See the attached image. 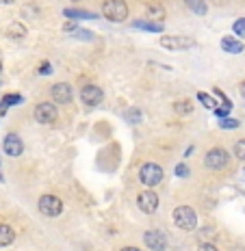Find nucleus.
<instances>
[{
    "instance_id": "4468645a",
    "label": "nucleus",
    "mask_w": 245,
    "mask_h": 251,
    "mask_svg": "<svg viewBox=\"0 0 245 251\" xmlns=\"http://www.w3.org/2000/svg\"><path fill=\"white\" fill-rule=\"evenodd\" d=\"M7 37L13 39V41H20L26 37V26L22 22H11L7 26Z\"/></svg>"
},
{
    "instance_id": "7c9ffc66",
    "label": "nucleus",
    "mask_w": 245,
    "mask_h": 251,
    "mask_svg": "<svg viewBox=\"0 0 245 251\" xmlns=\"http://www.w3.org/2000/svg\"><path fill=\"white\" fill-rule=\"evenodd\" d=\"M208 236H215V229L213 227H202V232H200V238H208Z\"/></svg>"
},
{
    "instance_id": "9d476101",
    "label": "nucleus",
    "mask_w": 245,
    "mask_h": 251,
    "mask_svg": "<svg viewBox=\"0 0 245 251\" xmlns=\"http://www.w3.org/2000/svg\"><path fill=\"white\" fill-rule=\"evenodd\" d=\"M81 100L85 106H98V104H102L104 100V91L100 87H96V85H87V87H82V91H81Z\"/></svg>"
},
{
    "instance_id": "393cba45",
    "label": "nucleus",
    "mask_w": 245,
    "mask_h": 251,
    "mask_svg": "<svg viewBox=\"0 0 245 251\" xmlns=\"http://www.w3.org/2000/svg\"><path fill=\"white\" fill-rule=\"evenodd\" d=\"M219 126H221L223 130H234V128H239V126H241V124H239L237 119H228V117H221V119H219Z\"/></svg>"
},
{
    "instance_id": "a878e982",
    "label": "nucleus",
    "mask_w": 245,
    "mask_h": 251,
    "mask_svg": "<svg viewBox=\"0 0 245 251\" xmlns=\"http://www.w3.org/2000/svg\"><path fill=\"white\" fill-rule=\"evenodd\" d=\"M232 28H234V35H237V37H245V18H239Z\"/></svg>"
},
{
    "instance_id": "cd10ccee",
    "label": "nucleus",
    "mask_w": 245,
    "mask_h": 251,
    "mask_svg": "<svg viewBox=\"0 0 245 251\" xmlns=\"http://www.w3.org/2000/svg\"><path fill=\"white\" fill-rule=\"evenodd\" d=\"M74 37H76V39H81V41H91V39H93V35L89 33V30H81V28H76V30H74Z\"/></svg>"
},
{
    "instance_id": "9b49d317",
    "label": "nucleus",
    "mask_w": 245,
    "mask_h": 251,
    "mask_svg": "<svg viewBox=\"0 0 245 251\" xmlns=\"http://www.w3.org/2000/svg\"><path fill=\"white\" fill-rule=\"evenodd\" d=\"M50 96H52V102L54 104H70L74 100V91L67 82H56L54 87L50 89Z\"/></svg>"
},
{
    "instance_id": "6ab92c4d",
    "label": "nucleus",
    "mask_w": 245,
    "mask_h": 251,
    "mask_svg": "<svg viewBox=\"0 0 245 251\" xmlns=\"http://www.w3.org/2000/svg\"><path fill=\"white\" fill-rule=\"evenodd\" d=\"M133 28L150 30V33H161V30H163V24H156V22H141V20H137V22H133Z\"/></svg>"
},
{
    "instance_id": "20e7f679",
    "label": "nucleus",
    "mask_w": 245,
    "mask_h": 251,
    "mask_svg": "<svg viewBox=\"0 0 245 251\" xmlns=\"http://www.w3.org/2000/svg\"><path fill=\"white\" fill-rule=\"evenodd\" d=\"M163 167H159L156 163H145L141 169H139V180H141V184H145L148 188H152L156 184H161L163 182Z\"/></svg>"
},
{
    "instance_id": "39448f33",
    "label": "nucleus",
    "mask_w": 245,
    "mask_h": 251,
    "mask_svg": "<svg viewBox=\"0 0 245 251\" xmlns=\"http://www.w3.org/2000/svg\"><path fill=\"white\" fill-rule=\"evenodd\" d=\"M39 212L50 219L59 217V214L63 212V201L56 195H41L39 197Z\"/></svg>"
},
{
    "instance_id": "f704fd0d",
    "label": "nucleus",
    "mask_w": 245,
    "mask_h": 251,
    "mask_svg": "<svg viewBox=\"0 0 245 251\" xmlns=\"http://www.w3.org/2000/svg\"><path fill=\"white\" fill-rule=\"evenodd\" d=\"M15 0H0V4H13Z\"/></svg>"
},
{
    "instance_id": "c756f323",
    "label": "nucleus",
    "mask_w": 245,
    "mask_h": 251,
    "mask_svg": "<svg viewBox=\"0 0 245 251\" xmlns=\"http://www.w3.org/2000/svg\"><path fill=\"white\" fill-rule=\"evenodd\" d=\"M37 74H41V76H48V74H52V65H50L48 61H44V63L39 65V72H37Z\"/></svg>"
},
{
    "instance_id": "f3484780",
    "label": "nucleus",
    "mask_w": 245,
    "mask_h": 251,
    "mask_svg": "<svg viewBox=\"0 0 245 251\" xmlns=\"http://www.w3.org/2000/svg\"><path fill=\"white\" fill-rule=\"evenodd\" d=\"M193 108H195V104H193V100H189V98H185V100H178V102H174V111H176V115H191L193 113Z\"/></svg>"
},
{
    "instance_id": "4be33fe9",
    "label": "nucleus",
    "mask_w": 245,
    "mask_h": 251,
    "mask_svg": "<svg viewBox=\"0 0 245 251\" xmlns=\"http://www.w3.org/2000/svg\"><path fill=\"white\" fill-rule=\"evenodd\" d=\"M24 102V98L22 96H15V93H9V96H4L2 100H0V104H2V106H11V104H22Z\"/></svg>"
},
{
    "instance_id": "a211bd4d",
    "label": "nucleus",
    "mask_w": 245,
    "mask_h": 251,
    "mask_svg": "<svg viewBox=\"0 0 245 251\" xmlns=\"http://www.w3.org/2000/svg\"><path fill=\"white\" fill-rule=\"evenodd\" d=\"M65 18H72V20H96L98 15L91 13V11H78V9H65Z\"/></svg>"
},
{
    "instance_id": "f03ea898",
    "label": "nucleus",
    "mask_w": 245,
    "mask_h": 251,
    "mask_svg": "<svg viewBox=\"0 0 245 251\" xmlns=\"http://www.w3.org/2000/svg\"><path fill=\"white\" fill-rule=\"evenodd\" d=\"M102 15L111 22H124L128 18V4L126 0H107L102 4Z\"/></svg>"
},
{
    "instance_id": "5701e85b",
    "label": "nucleus",
    "mask_w": 245,
    "mask_h": 251,
    "mask_svg": "<svg viewBox=\"0 0 245 251\" xmlns=\"http://www.w3.org/2000/svg\"><path fill=\"white\" fill-rule=\"evenodd\" d=\"M197 100H200L202 104H204V106L208 108V111H215V108H217V102L215 100H213V98L211 96H206V93H197Z\"/></svg>"
},
{
    "instance_id": "e433bc0d",
    "label": "nucleus",
    "mask_w": 245,
    "mask_h": 251,
    "mask_svg": "<svg viewBox=\"0 0 245 251\" xmlns=\"http://www.w3.org/2000/svg\"><path fill=\"white\" fill-rule=\"evenodd\" d=\"M0 72H2V56H0Z\"/></svg>"
},
{
    "instance_id": "2eb2a0df",
    "label": "nucleus",
    "mask_w": 245,
    "mask_h": 251,
    "mask_svg": "<svg viewBox=\"0 0 245 251\" xmlns=\"http://www.w3.org/2000/svg\"><path fill=\"white\" fill-rule=\"evenodd\" d=\"M15 240V232L11 226H7V223H0V249L2 247H9Z\"/></svg>"
},
{
    "instance_id": "aec40b11",
    "label": "nucleus",
    "mask_w": 245,
    "mask_h": 251,
    "mask_svg": "<svg viewBox=\"0 0 245 251\" xmlns=\"http://www.w3.org/2000/svg\"><path fill=\"white\" fill-rule=\"evenodd\" d=\"M185 2H187V7H189V11H193L197 15H204L208 11V7H206L204 0H185Z\"/></svg>"
},
{
    "instance_id": "c9c22d12",
    "label": "nucleus",
    "mask_w": 245,
    "mask_h": 251,
    "mask_svg": "<svg viewBox=\"0 0 245 251\" xmlns=\"http://www.w3.org/2000/svg\"><path fill=\"white\" fill-rule=\"evenodd\" d=\"M239 89H241V96L245 98V82H241V87H239Z\"/></svg>"
},
{
    "instance_id": "473e14b6",
    "label": "nucleus",
    "mask_w": 245,
    "mask_h": 251,
    "mask_svg": "<svg viewBox=\"0 0 245 251\" xmlns=\"http://www.w3.org/2000/svg\"><path fill=\"white\" fill-rule=\"evenodd\" d=\"M0 115H2V117L7 115V106H2V104H0Z\"/></svg>"
},
{
    "instance_id": "2f4dec72",
    "label": "nucleus",
    "mask_w": 245,
    "mask_h": 251,
    "mask_svg": "<svg viewBox=\"0 0 245 251\" xmlns=\"http://www.w3.org/2000/svg\"><path fill=\"white\" fill-rule=\"evenodd\" d=\"M197 251H219V249H217L213 243H202V245H200V249H197Z\"/></svg>"
},
{
    "instance_id": "7ed1b4c3",
    "label": "nucleus",
    "mask_w": 245,
    "mask_h": 251,
    "mask_svg": "<svg viewBox=\"0 0 245 251\" xmlns=\"http://www.w3.org/2000/svg\"><path fill=\"white\" fill-rule=\"evenodd\" d=\"M228 163H230V154H228L223 148H213V150H208L206 156H204V167L211 171L226 169Z\"/></svg>"
},
{
    "instance_id": "ddd939ff",
    "label": "nucleus",
    "mask_w": 245,
    "mask_h": 251,
    "mask_svg": "<svg viewBox=\"0 0 245 251\" xmlns=\"http://www.w3.org/2000/svg\"><path fill=\"white\" fill-rule=\"evenodd\" d=\"M145 18H148V22L161 24L165 20V9L161 7V4H148V7H145Z\"/></svg>"
},
{
    "instance_id": "bb28decb",
    "label": "nucleus",
    "mask_w": 245,
    "mask_h": 251,
    "mask_svg": "<svg viewBox=\"0 0 245 251\" xmlns=\"http://www.w3.org/2000/svg\"><path fill=\"white\" fill-rule=\"evenodd\" d=\"M213 91H215V96L221 100V106H223V108H230V111H232V102H230V98L223 96V91H221V89H217V87L213 89Z\"/></svg>"
},
{
    "instance_id": "b1692460",
    "label": "nucleus",
    "mask_w": 245,
    "mask_h": 251,
    "mask_svg": "<svg viewBox=\"0 0 245 251\" xmlns=\"http://www.w3.org/2000/svg\"><path fill=\"white\" fill-rule=\"evenodd\" d=\"M234 156H237L239 160H245V139L234 143Z\"/></svg>"
},
{
    "instance_id": "1a4fd4ad",
    "label": "nucleus",
    "mask_w": 245,
    "mask_h": 251,
    "mask_svg": "<svg viewBox=\"0 0 245 251\" xmlns=\"http://www.w3.org/2000/svg\"><path fill=\"white\" fill-rule=\"evenodd\" d=\"M143 243L145 247H150L152 251H165L167 249V236L161 229H148L143 234Z\"/></svg>"
},
{
    "instance_id": "4c0bfd02",
    "label": "nucleus",
    "mask_w": 245,
    "mask_h": 251,
    "mask_svg": "<svg viewBox=\"0 0 245 251\" xmlns=\"http://www.w3.org/2000/svg\"><path fill=\"white\" fill-rule=\"evenodd\" d=\"M2 180H4V177H2V174H0V182H2Z\"/></svg>"
},
{
    "instance_id": "412c9836",
    "label": "nucleus",
    "mask_w": 245,
    "mask_h": 251,
    "mask_svg": "<svg viewBox=\"0 0 245 251\" xmlns=\"http://www.w3.org/2000/svg\"><path fill=\"white\" fill-rule=\"evenodd\" d=\"M124 119L130 124V126H137V124H141V119H143V115L139 108H128L126 113H124Z\"/></svg>"
},
{
    "instance_id": "f8f14e48",
    "label": "nucleus",
    "mask_w": 245,
    "mask_h": 251,
    "mask_svg": "<svg viewBox=\"0 0 245 251\" xmlns=\"http://www.w3.org/2000/svg\"><path fill=\"white\" fill-rule=\"evenodd\" d=\"M2 150H4V154H9V156H20L22 154L24 143H22V139H20V134L9 132L7 137H4V141H2Z\"/></svg>"
},
{
    "instance_id": "423d86ee",
    "label": "nucleus",
    "mask_w": 245,
    "mask_h": 251,
    "mask_svg": "<svg viewBox=\"0 0 245 251\" xmlns=\"http://www.w3.org/2000/svg\"><path fill=\"white\" fill-rule=\"evenodd\" d=\"M159 44L165 50H191L195 46V41L189 37H180V35H163L159 39Z\"/></svg>"
},
{
    "instance_id": "0eeeda50",
    "label": "nucleus",
    "mask_w": 245,
    "mask_h": 251,
    "mask_svg": "<svg viewBox=\"0 0 245 251\" xmlns=\"http://www.w3.org/2000/svg\"><path fill=\"white\" fill-rule=\"evenodd\" d=\"M56 117H59V113H56V108H54V102H41V104H37V108H35V119L44 126L54 124Z\"/></svg>"
},
{
    "instance_id": "58836bf2",
    "label": "nucleus",
    "mask_w": 245,
    "mask_h": 251,
    "mask_svg": "<svg viewBox=\"0 0 245 251\" xmlns=\"http://www.w3.org/2000/svg\"><path fill=\"white\" fill-rule=\"evenodd\" d=\"M0 85H2V80H0Z\"/></svg>"
},
{
    "instance_id": "72a5a7b5",
    "label": "nucleus",
    "mask_w": 245,
    "mask_h": 251,
    "mask_svg": "<svg viewBox=\"0 0 245 251\" xmlns=\"http://www.w3.org/2000/svg\"><path fill=\"white\" fill-rule=\"evenodd\" d=\"M122 251H141V249H137V247H124Z\"/></svg>"
},
{
    "instance_id": "ea45409f",
    "label": "nucleus",
    "mask_w": 245,
    "mask_h": 251,
    "mask_svg": "<svg viewBox=\"0 0 245 251\" xmlns=\"http://www.w3.org/2000/svg\"><path fill=\"white\" fill-rule=\"evenodd\" d=\"M74 2H76V0H74Z\"/></svg>"
},
{
    "instance_id": "c85d7f7f",
    "label": "nucleus",
    "mask_w": 245,
    "mask_h": 251,
    "mask_svg": "<svg viewBox=\"0 0 245 251\" xmlns=\"http://www.w3.org/2000/svg\"><path fill=\"white\" fill-rule=\"evenodd\" d=\"M176 176L178 177H189V167H187L185 163H180L178 167H176Z\"/></svg>"
},
{
    "instance_id": "dca6fc26",
    "label": "nucleus",
    "mask_w": 245,
    "mask_h": 251,
    "mask_svg": "<svg viewBox=\"0 0 245 251\" xmlns=\"http://www.w3.org/2000/svg\"><path fill=\"white\" fill-rule=\"evenodd\" d=\"M221 50L230 52V54H241V52H243V44L239 39H234V37H223L221 39Z\"/></svg>"
},
{
    "instance_id": "f257e3e1",
    "label": "nucleus",
    "mask_w": 245,
    "mask_h": 251,
    "mask_svg": "<svg viewBox=\"0 0 245 251\" xmlns=\"http://www.w3.org/2000/svg\"><path fill=\"white\" fill-rule=\"evenodd\" d=\"M174 223L182 232H193L197 227V214L191 206H178L174 210Z\"/></svg>"
},
{
    "instance_id": "6e6552de",
    "label": "nucleus",
    "mask_w": 245,
    "mask_h": 251,
    "mask_svg": "<svg viewBox=\"0 0 245 251\" xmlns=\"http://www.w3.org/2000/svg\"><path fill=\"white\" fill-rule=\"evenodd\" d=\"M137 206H139V210L145 212V214H154L156 210H159V195H156L154 191H143V193H139V197H137Z\"/></svg>"
}]
</instances>
